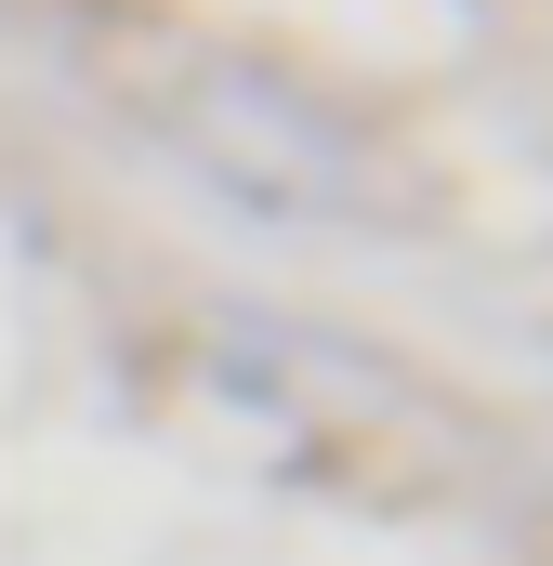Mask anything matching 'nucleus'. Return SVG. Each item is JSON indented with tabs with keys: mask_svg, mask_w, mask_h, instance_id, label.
<instances>
[{
	"mask_svg": "<svg viewBox=\"0 0 553 566\" xmlns=\"http://www.w3.org/2000/svg\"><path fill=\"white\" fill-rule=\"evenodd\" d=\"M145 119L185 171H211L238 211H276V224H330L356 211V158L343 133L251 53H211V40H158L145 53Z\"/></svg>",
	"mask_w": 553,
	"mask_h": 566,
	"instance_id": "1",
	"label": "nucleus"
}]
</instances>
